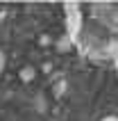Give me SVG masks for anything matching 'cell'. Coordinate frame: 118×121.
<instances>
[{"label": "cell", "instance_id": "1", "mask_svg": "<svg viewBox=\"0 0 118 121\" xmlns=\"http://www.w3.org/2000/svg\"><path fill=\"white\" fill-rule=\"evenodd\" d=\"M89 12H91V21L100 30L118 39V2H98L89 7Z\"/></svg>", "mask_w": 118, "mask_h": 121}, {"label": "cell", "instance_id": "4", "mask_svg": "<svg viewBox=\"0 0 118 121\" xmlns=\"http://www.w3.org/2000/svg\"><path fill=\"white\" fill-rule=\"evenodd\" d=\"M100 121H118V114H109V117H102Z\"/></svg>", "mask_w": 118, "mask_h": 121}, {"label": "cell", "instance_id": "2", "mask_svg": "<svg viewBox=\"0 0 118 121\" xmlns=\"http://www.w3.org/2000/svg\"><path fill=\"white\" fill-rule=\"evenodd\" d=\"M66 25H68V32H71V39H75V34L82 30V9L75 5H66Z\"/></svg>", "mask_w": 118, "mask_h": 121}, {"label": "cell", "instance_id": "5", "mask_svg": "<svg viewBox=\"0 0 118 121\" xmlns=\"http://www.w3.org/2000/svg\"><path fill=\"white\" fill-rule=\"evenodd\" d=\"M2 69H5V55L0 53V73H2Z\"/></svg>", "mask_w": 118, "mask_h": 121}, {"label": "cell", "instance_id": "3", "mask_svg": "<svg viewBox=\"0 0 118 121\" xmlns=\"http://www.w3.org/2000/svg\"><path fill=\"white\" fill-rule=\"evenodd\" d=\"M114 60H116V66H118V39H116V43H114Z\"/></svg>", "mask_w": 118, "mask_h": 121}]
</instances>
